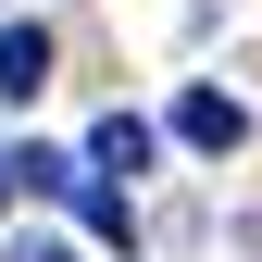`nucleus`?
I'll list each match as a JSON object with an SVG mask.
<instances>
[{
  "instance_id": "f257e3e1",
  "label": "nucleus",
  "mask_w": 262,
  "mask_h": 262,
  "mask_svg": "<svg viewBox=\"0 0 262 262\" xmlns=\"http://www.w3.org/2000/svg\"><path fill=\"white\" fill-rule=\"evenodd\" d=\"M175 138H187V150H237V138H250V113L225 100V88H187V100H175Z\"/></svg>"
},
{
  "instance_id": "f03ea898",
  "label": "nucleus",
  "mask_w": 262,
  "mask_h": 262,
  "mask_svg": "<svg viewBox=\"0 0 262 262\" xmlns=\"http://www.w3.org/2000/svg\"><path fill=\"white\" fill-rule=\"evenodd\" d=\"M50 88V38L38 25H0V100H38Z\"/></svg>"
},
{
  "instance_id": "7ed1b4c3",
  "label": "nucleus",
  "mask_w": 262,
  "mask_h": 262,
  "mask_svg": "<svg viewBox=\"0 0 262 262\" xmlns=\"http://www.w3.org/2000/svg\"><path fill=\"white\" fill-rule=\"evenodd\" d=\"M88 162H100V175L125 187V175L150 162V125H138V113H100V138H88Z\"/></svg>"
},
{
  "instance_id": "20e7f679",
  "label": "nucleus",
  "mask_w": 262,
  "mask_h": 262,
  "mask_svg": "<svg viewBox=\"0 0 262 262\" xmlns=\"http://www.w3.org/2000/svg\"><path fill=\"white\" fill-rule=\"evenodd\" d=\"M13 175L38 187V200H75V187H88V175H75V150H13Z\"/></svg>"
},
{
  "instance_id": "39448f33",
  "label": "nucleus",
  "mask_w": 262,
  "mask_h": 262,
  "mask_svg": "<svg viewBox=\"0 0 262 262\" xmlns=\"http://www.w3.org/2000/svg\"><path fill=\"white\" fill-rule=\"evenodd\" d=\"M0 262H75V237H13Z\"/></svg>"
},
{
  "instance_id": "423d86ee",
  "label": "nucleus",
  "mask_w": 262,
  "mask_h": 262,
  "mask_svg": "<svg viewBox=\"0 0 262 262\" xmlns=\"http://www.w3.org/2000/svg\"><path fill=\"white\" fill-rule=\"evenodd\" d=\"M0 200H13V150H0Z\"/></svg>"
}]
</instances>
